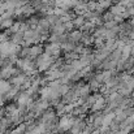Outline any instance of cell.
<instances>
[{"instance_id":"1","label":"cell","mask_w":134,"mask_h":134,"mask_svg":"<svg viewBox=\"0 0 134 134\" xmlns=\"http://www.w3.org/2000/svg\"><path fill=\"white\" fill-rule=\"evenodd\" d=\"M72 124H73L72 119H69V117H63L61 121H60V128H61L63 130H68V129L72 126Z\"/></svg>"},{"instance_id":"2","label":"cell","mask_w":134,"mask_h":134,"mask_svg":"<svg viewBox=\"0 0 134 134\" xmlns=\"http://www.w3.org/2000/svg\"><path fill=\"white\" fill-rule=\"evenodd\" d=\"M103 104H104V100H103V99H98V100H95V104H94V109L102 108V107H103Z\"/></svg>"},{"instance_id":"3","label":"cell","mask_w":134,"mask_h":134,"mask_svg":"<svg viewBox=\"0 0 134 134\" xmlns=\"http://www.w3.org/2000/svg\"><path fill=\"white\" fill-rule=\"evenodd\" d=\"M8 91V85L5 82H0V92H5Z\"/></svg>"}]
</instances>
